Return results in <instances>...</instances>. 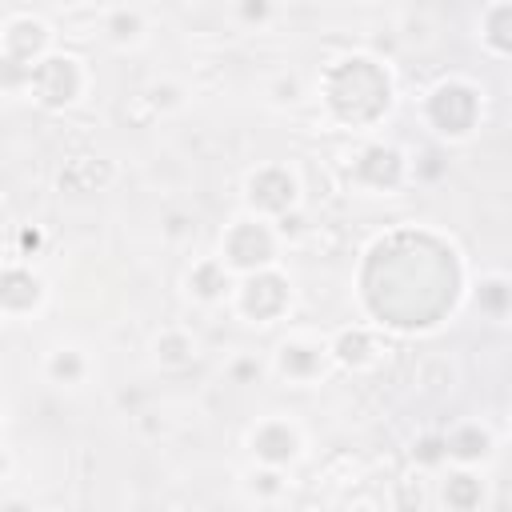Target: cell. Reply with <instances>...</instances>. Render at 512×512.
<instances>
[{"mask_svg":"<svg viewBox=\"0 0 512 512\" xmlns=\"http://www.w3.org/2000/svg\"><path fill=\"white\" fill-rule=\"evenodd\" d=\"M252 488H260V492H268V496H272V492L280 488V476H276L272 468H268V472H256V476H252Z\"/></svg>","mask_w":512,"mask_h":512,"instance_id":"25","label":"cell"},{"mask_svg":"<svg viewBox=\"0 0 512 512\" xmlns=\"http://www.w3.org/2000/svg\"><path fill=\"white\" fill-rule=\"evenodd\" d=\"M68 172H80V184H76V188H84V192H92L96 184H104V180H108V164H104V160H92V156L72 160V168H68Z\"/></svg>","mask_w":512,"mask_h":512,"instance_id":"22","label":"cell"},{"mask_svg":"<svg viewBox=\"0 0 512 512\" xmlns=\"http://www.w3.org/2000/svg\"><path fill=\"white\" fill-rule=\"evenodd\" d=\"M332 352H336V360H340V364H368V360H372V336H368L364 328L340 332Z\"/></svg>","mask_w":512,"mask_h":512,"instance_id":"14","label":"cell"},{"mask_svg":"<svg viewBox=\"0 0 512 512\" xmlns=\"http://www.w3.org/2000/svg\"><path fill=\"white\" fill-rule=\"evenodd\" d=\"M48 376H52L56 384H76V380L84 376V356H80L76 348L52 352V356H48Z\"/></svg>","mask_w":512,"mask_h":512,"instance_id":"16","label":"cell"},{"mask_svg":"<svg viewBox=\"0 0 512 512\" xmlns=\"http://www.w3.org/2000/svg\"><path fill=\"white\" fill-rule=\"evenodd\" d=\"M0 472H4V456H0Z\"/></svg>","mask_w":512,"mask_h":512,"instance_id":"30","label":"cell"},{"mask_svg":"<svg viewBox=\"0 0 512 512\" xmlns=\"http://www.w3.org/2000/svg\"><path fill=\"white\" fill-rule=\"evenodd\" d=\"M284 308H288V280L268 268L248 272V280L240 284V312L248 320H276Z\"/></svg>","mask_w":512,"mask_h":512,"instance_id":"5","label":"cell"},{"mask_svg":"<svg viewBox=\"0 0 512 512\" xmlns=\"http://www.w3.org/2000/svg\"><path fill=\"white\" fill-rule=\"evenodd\" d=\"M248 204L256 212H288L296 204V180L284 172V168H260L248 176Z\"/></svg>","mask_w":512,"mask_h":512,"instance_id":"6","label":"cell"},{"mask_svg":"<svg viewBox=\"0 0 512 512\" xmlns=\"http://www.w3.org/2000/svg\"><path fill=\"white\" fill-rule=\"evenodd\" d=\"M108 36L116 40V44H128V40H136L140 36V16L136 12H128V8H120V12H112L108 16Z\"/></svg>","mask_w":512,"mask_h":512,"instance_id":"20","label":"cell"},{"mask_svg":"<svg viewBox=\"0 0 512 512\" xmlns=\"http://www.w3.org/2000/svg\"><path fill=\"white\" fill-rule=\"evenodd\" d=\"M444 456H448V448H444L440 436H424V440L416 444V460H420V464H440Z\"/></svg>","mask_w":512,"mask_h":512,"instance_id":"23","label":"cell"},{"mask_svg":"<svg viewBox=\"0 0 512 512\" xmlns=\"http://www.w3.org/2000/svg\"><path fill=\"white\" fill-rule=\"evenodd\" d=\"M44 44H48V28L40 20H32V16L12 20L8 32H4V52L16 56V60H24V64H36L40 52H44Z\"/></svg>","mask_w":512,"mask_h":512,"instance_id":"10","label":"cell"},{"mask_svg":"<svg viewBox=\"0 0 512 512\" xmlns=\"http://www.w3.org/2000/svg\"><path fill=\"white\" fill-rule=\"evenodd\" d=\"M276 256V240L260 220H236L224 236V264L240 268V272H256L268 268Z\"/></svg>","mask_w":512,"mask_h":512,"instance_id":"4","label":"cell"},{"mask_svg":"<svg viewBox=\"0 0 512 512\" xmlns=\"http://www.w3.org/2000/svg\"><path fill=\"white\" fill-rule=\"evenodd\" d=\"M480 308L492 316H504V308H508V280L504 276H492L480 284Z\"/></svg>","mask_w":512,"mask_h":512,"instance_id":"19","label":"cell"},{"mask_svg":"<svg viewBox=\"0 0 512 512\" xmlns=\"http://www.w3.org/2000/svg\"><path fill=\"white\" fill-rule=\"evenodd\" d=\"M324 104L344 124H372L392 104V80L376 60L348 56L324 72Z\"/></svg>","mask_w":512,"mask_h":512,"instance_id":"1","label":"cell"},{"mask_svg":"<svg viewBox=\"0 0 512 512\" xmlns=\"http://www.w3.org/2000/svg\"><path fill=\"white\" fill-rule=\"evenodd\" d=\"M444 448H448V456H456V460H480L484 452H488V432L484 428H456L448 440H444Z\"/></svg>","mask_w":512,"mask_h":512,"instance_id":"13","label":"cell"},{"mask_svg":"<svg viewBox=\"0 0 512 512\" xmlns=\"http://www.w3.org/2000/svg\"><path fill=\"white\" fill-rule=\"evenodd\" d=\"M28 80H32V64L0 52V88H28Z\"/></svg>","mask_w":512,"mask_h":512,"instance_id":"21","label":"cell"},{"mask_svg":"<svg viewBox=\"0 0 512 512\" xmlns=\"http://www.w3.org/2000/svg\"><path fill=\"white\" fill-rule=\"evenodd\" d=\"M296 448H300V440H296V432L288 428V424H280V420H272V424H264V428H256L252 432V452L264 460V464H288L292 456H296Z\"/></svg>","mask_w":512,"mask_h":512,"instance_id":"9","label":"cell"},{"mask_svg":"<svg viewBox=\"0 0 512 512\" xmlns=\"http://www.w3.org/2000/svg\"><path fill=\"white\" fill-rule=\"evenodd\" d=\"M428 120L444 136H468L476 128V120H480V96H476V88L456 84V80L440 84L428 96Z\"/></svg>","mask_w":512,"mask_h":512,"instance_id":"2","label":"cell"},{"mask_svg":"<svg viewBox=\"0 0 512 512\" xmlns=\"http://www.w3.org/2000/svg\"><path fill=\"white\" fill-rule=\"evenodd\" d=\"M272 16V0H240V20L244 24H264Z\"/></svg>","mask_w":512,"mask_h":512,"instance_id":"24","label":"cell"},{"mask_svg":"<svg viewBox=\"0 0 512 512\" xmlns=\"http://www.w3.org/2000/svg\"><path fill=\"white\" fill-rule=\"evenodd\" d=\"M44 296L40 276L28 268H0V308L4 312H32Z\"/></svg>","mask_w":512,"mask_h":512,"instance_id":"8","label":"cell"},{"mask_svg":"<svg viewBox=\"0 0 512 512\" xmlns=\"http://www.w3.org/2000/svg\"><path fill=\"white\" fill-rule=\"evenodd\" d=\"M276 364H280V372L292 376V380H312V376L320 372V348H316V344H304V340H292V344L280 348Z\"/></svg>","mask_w":512,"mask_h":512,"instance_id":"11","label":"cell"},{"mask_svg":"<svg viewBox=\"0 0 512 512\" xmlns=\"http://www.w3.org/2000/svg\"><path fill=\"white\" fill-rule=\"evenodd\" d=\"M252 376H260V364L240 360V364H236V380H252Z\"/></svg>","mask_w":512,"mask_h":512,"instance_id":"27","label":"cell"},{"mask_svg":"<svg viewBox=\"0 0 512 512\" xmlns=\"http://www.w3.org/2000/svg\"><path fill=\"white\" fill-rule=\"evenodd\" d=\"M152 100H156V104H160V100H164V104H176V88H152Z\"/></svg>","mask_w":512,"mask_h":512,"instance_id":"28","label":"cell"},{"mask_svg":"<svg viewBox=\"0 0 512 512\" xmlns=\"http://www.w3.org/2000/svg\"><path fill=\"white\" fill-rule=\"evenodd\" d=\"M508 20H512V8H508V4H496V8L488 12V32H484V40H488L496 52H508Z\"/></svg>","mask_w":512,"mask_h":512,"instance_id":"18","label":"cell"},{"mask_svg":"<svg viewBox=\"0 0 512 512\" xmlns=\"http://www.w3.org/2000/svg\"><path fill=\"white\" fill-rule=\"evenodd\" d=\"M20 248H24V252H36V248H40V232H36V228H24V232H20Z\"/></svg>","mask_w":512,"mask_h":512,"instance_id":"26","label":"cell"},{"mask_svg":"<svg viewBox=\"0 0 512 512\" xmlns=\"http://www.w3.org/2000/svg\"><path fill=\"white\" fill-rule=\"evenodd\" d=\"M188 288L192 296L200 300H220L228 292V264L224 260H200L192 272H188Z\"/></svg>","mask_w":512,"mask_h":512,"instance_id":"12","label":"cell"},{"mask_svg":"<svg viewBox=\"0 0 512 512\" xmlns=\"http://www.w3.org/2000/svg\"><path fill=\"white\" fill-rule=\"evenodd\" d=\"M356 180L376 188V192H388L404 180V156L388 144H368L360 156H356Z\"/></svg>","mask_w":512,"mask_h":512,"instance_id":"7","label":"cell"},{"mask_svg":"<svg viewBox=\"0 0 512 512\" xmlns=\"http://www.w3.org/2000/svg\"><path fill=\"white\" fill-rule=\"evenodd\" d=\"M60 4H80V0H60Z\"/></svg>","mask_w":512,"mask_h":512,"instance_id":"29","label":"cell"},{"mask_svg":"<svg viewBox=\"0 0 512 512\" xmlns=\"http://www.w3.org/2000/svg\"><path fill=\"white\" fill-rule=\"evenodd\" d=\"M80 84H84V76H80V64L72 56H44V60H36L32 64V80H28L32 96L44 108L72 104L80 96Z\"/></svg>","mask_w":512,"mask_h":512,"instance_id":"3","label":"cell"},{"mask_svg":"<svg viewBox=\"0 0 512 512\" xmlns=\"http://www.w3.org/2000/svg\"><path fill=\"white\" fill-rule=\"evenodd\" d=\"M444 504H448V508H460V512L476 508V504H480V480L468 476V472L448 476V484H444Z\"/></svg>","mask_w":512,"mask_h":512,"instance_id":"15","label":"cell"},{"mask_svg":"<svg viewBox=\"0 0 512 512\" xmlns=\"http://www.w3.org/2000/svg\"><path fill=\"white\" fill-rule=\"evenodd\" d=\"M156 356H160V364L180 368V364L192 360V340H188L184 332H164V336L156 340Z\"/></svg>","mask_w":512,"mask_h":512,"instance_id":"17","label":"cell"}]
</instances>
